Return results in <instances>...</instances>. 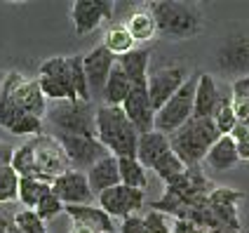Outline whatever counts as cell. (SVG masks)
I'll return each mask as SVG.
<instances>
[{"label":"cell","instance_id":"6da1fadb","mask_svg":"<svg viewBox=\"0 0 249 233\" xmlns=\"http://www.w3.org/2000/svg\"><path fill=\"white\" fill-rule=\"evenodd\" d=\"M12 167L19 177L42 179V181H54L56 177L66 175L71 167V160L61 141L54 135H38L26 139L21 146L14 149Z\"/></svg>","mask_w":249,"mask_h":233},{"label":"cell","instance_id":"7a4b0ae2","mask_svg":"<svg viewBox=\"0 0 249 233\" xmlns=\"http://www.w3.org/2000/svg\"><path fill=\"white\" fill-rule=\"evenodd\" d=\"M139 130L127 118L123 106H97V139L115 158H137Z\"/></svg>","mask_w":249,"mask_h":233},{"label":"cell","instance_id":"3957f363","mask_svg":"<svg viewBox=\"0 0 249 233\" xmlns=\"http://www.w3.org/2000/svg\"><path fill=\"white\" fill-rule=\"evenodd\" d=\"M219 137L221 135L212 118H191L181 130L169 135V144L186 167H200Z\"/></svg>","mask_w":249,"mask_h":233},{"label":"cell","instance_id":"277c9868","mask_svg":"<svg viewBox=\"0 0 249 233\" xmlns=\"http://www.w3.org/2000/svg\"><path fill=\"white\" fill-rule=\"evenodd\" d=\"M158 33L172 40H188L202 31V12L191 2H151Z\"/></svg>","mask_w":249,"mask_h":233},{"label":"cell","instance_id":"5b68a950","mask_svg":"<svg viewBox=\"0 0 249 233\" xmlns=\"http://www.w3.org/2000/svg\"><path fill=\"white\" fill-rule=\"evenodd\" d=\"M0 106L24 111L36 118H45L50 109L38 80L26 78L24 73H17V71H10L0 80Z\"/></svg>","mask_w":249,"mask_h":233},{"label":"cell","instance_id":"8992f818","mask_svg":"<svg viewBox=\"0 0 249 233\" xmlns=\"http://www.w3.org/2000/svg\"><path fill=\"white\" fill-rule=\"evenodd\" d=\"M47 123L54 135H83L97 137V109L85 101H56L47 109Z\"/></svg>","mask_w":249,"mask_h":233},{"label":"cell","instance_id":"52a82bcc","mask_svg":"<svg viewBox=\"0 0 249 233\" xmlns=\"http://www.w3.org/2000/svg\"><path fill=\"white\" fill-rule=\"evenodd\" d=\"M200 76V73H197ZM197 76H191L183 82L177 95L167 101L162 109L155 113V130L162 135H174L183 125L193 118V106H195V87H197Z\"/></svg>","mask_w":249,"mask_h":233},{"label":"cell","instance_id":"ba28073f","mask_svg":"<svg viewBox=\"0 0 249 233\" xmlns=\"http://www.w3.org/2000/svg\"><path fill=\"white\" fill-rule=\"evenodd\" d=\"M38 85L47 101H80L71 80L69 57H50L38 69Z\"/></svg>","mask_w":249,"mask_h":233},{"label":"cell","instance_id":"9c48e42d","mask_svg":"<svg viewBox=\"0 0 249 233\" xmlns=\"http://www.w3.org/2000/svg\"><path fill=\"white\" fill-rule=\"evenodd\" d=\"M54 137L61 141V146L71 160V167L78 172H87L99 160L111 155L108 149L97 137H83V135H54Z\"/></svg>","mask_w":249,"mask_h":233},{"label":"cell","instance_id":"30bf717a","mask_svg":"<svg viewBox=\"0 0 249 233\" xmlns=\"http://www.w3.org/2000/svg\"><path fill=\"white\" fill-rule=\"evenodd\" d=\"M188 78H191V73L186 66H162V69H155L148 73V97H151L155 113L179 92Z\"/></svg>","mask_w":249,"mask_h":233},{"label":"cell","instance_id":"8fae6325","mask_svg":"<svg viewBox=\"0 0 249 233\" xmlns=\"http://www.w3.org/2000/svg\"><path fill=\"white\" fill-rule=\"evenodd\" d=\"M216 64L223 76L231 78H247L249 76V36L235 33L226 38L223 45L216 50Z\"/></svg>","mask_w":249,"mask_h":233},{"label":"cell","instance_id":"7c38bea8","mask_svg":"<svg viewBox=\"0 0 249 233\" xmlns=\"http://www.w3.org/2000/svg\"><path fill=\"white\" fill-rule=\"evenodd\" d=\"M97 203L111 219H127L132 214H139V210L146 203V195H143V191H137V189H129V186L120 184L115 189H108V191L101 193Z\"/></svg>","mask_w":249,"mask_h":233},{"label":"cell","instance_id":"4fadbf2b","mask_svg":"<svg viewBox=\"0 0 249 233\" xmlns=\"http://www.w3.org/2000/svg\"><path fill=\"white\" fill-rule=\"evenodd\" d=\"M52 193L64 203V207L94 205L97 200V195L92 193V186L87 181V172H78V170H69L66 175L56 177L52 181Z\"/></svg>","mask_w":249,"mask_h":233},{"label":"cell","instance_id":"5bb4252c","mask_svg":"<svg viewBox=\"0 0 249 233\" xmlns=\"http://www.w3.org/2000/svg\"><path fill=\"white\" fill-rule=\"evenodd\" d=\"M113 17V2L108 0H78L71 5V21L78 36L94 33L104 21Z\"/></svg>","mask_w":249,"mask_h":233},{"label":"cell","instance_id":"9a60e30c","mask_svg":"<svg viewBox=\"0 0 249 233\" xmlns=\"http://www.w3.org/2000/svg\"><path fill=\"white\" fill-rule=\"evenodd\" d=\"M115 64H118V57H113L104 45H97L94 50H89L85 55V73H87V82H89L92 97L97 95L101 97Z\"/></svg>","mask_w":249,"mask_h":233},{"label":"cell","instance_id":"2e32d148","mask_svg":"<svg viewBox=\"0 0 249 233\" xmlns=\"http://www.w3.org/2000/svg\"><path fill=\"white\" fill-rule=\"evenodd\" d=\"M123 111L139 130V135L155 130V109H153L151 97H148V87H134L132 95L124 99Z\"/></svg>","mask_w":249,"mask_h":233},{"label":"cell","instance_id":"e0dca14e","mask_svg":"<svg viewBox=\"0 0 249 233\" xmlns=\"http://www.w3.org/2000/svg\"><path fill=\"white\" fill-rule=\"evenodd\" d=\"M221 97V87L209 73H200L197 76V87H195V106H193V118H212L216 104Z\"/></svg>","mask_w":249,"mask_h":233},{"label":"cell","instance_id":"ac0fdd59","mask_svg":"<svg viewBox=\"0 0 249 233\" xmlns=\"http://www.w3.org/2000/svg\"><path fill=\"white\" fill-rule=\"evenodd\" d=\"M240 163V153L231 135H223L216 139V144L209 149L207 158H205V167H209L212 172H228Z\"/></svg>","mask_w":249,"mask_h":233},{"label":"cell","instance_id":"d6986e66","mask_svg":"<svg viewBox=\"0 0 249 233\" xmlns=\"http://www.w3.org/2000/svg\"><path fill=\"white\" fill-rule=\"evenodd\" d=\"M87 181H89L92 193H94L97 198L104 191L120 186V167H118V158H115V155H108V158L99 160L92 170H87Z\"/></svg>","mask_w":249,"mask_h":233},{"label":"cell","instance_id":"ffe728a7","mask_svg":"<svg viewBox=\"0 0 249 233\" xmlns=\"http://www.w3.org/2000/svg\"><path fill=\"white\" fill-rule=\"evenodd\" d=\"M167 151H172V144H169V137L158 132V130H151L146 135L139 137V146H137V160L146 170H153V165L158 163Z\"/></svg>","mask_w":249,"mask_h":233},{"label":"cell","instance_id":"44dd1931","mask_svg":"<svg viewBox=\"0 0 249 233\" xmlns=\"http://www.w3.org/2000/svg\"><path fill=\"white\" fill-rule=\"evenodd\" d=\"M148 64H151V50L137 47L134 52L124 55L118 59V66L127 73L134 87H148Z\"/></svg>","mask_w":249,"mask_h":233},{"label":"cell","instance_id":"7402d4cb","mask_svg":"<svg viewBox=\"0 0 249 233\" xmlns=\"http://www.w3.org/2000/svg\"><path fill=\"white\" fill-rule=\"evenodd\" d=\"M64 212L71 217V221H83L101 233L115 231V219H111L99 205H69L64 207Z\"/></svg>","mask_w":249,"mask_h":233},{"label":"cell","instance_id":"603a6c76","mask_svg":"<svg viewBox=\"0 0 249 233\" xmlns=\"http://www.w3.org/2000/svg\"><path fill=\"white\" fill-rule=\"evenodd\" d=\"M124 28L129 31V36L134 38V42H148L155 38L158 33V24H155V17L151 12V5L148 7H139L127 17L124 21Z\"/></svg>","mask_w":249,"mask_h":233},{"label":"cell","instance_id":"cb8c5ba5","mask_svg":"<svg viewBox=\"0 0 249 233\" xmlns=\"http://www.w3.org/2000/svg\"><path fill=\"white\" fill-rule=\"evenodd\" d=\"M132 90H134L132 80H129L127 73L115 64L111 71V76H108V82H106V87H104V92H101V99H104L106 106H123L124 99L132 95Z\"/></svg>","mask_w":249,"mask_h":233},{"label":"cell","instance_id":"d4e9b609","mask_svg":"<svg viewBox=\"0 0 249 233\" xmlns=\"http://www.w3.org/2000/svg\"><path fill=\"white\" fill-rule=\"evenodd\" d=\"M212 120H214V125H216V130H219L221 137L223 135H233L235 125L240 123L235 109H233V95H231V87L221 90V97H219V104H216V111H214Z\"/></svg>","mask_w":249,"mask_h":233},{"label":"cell","instance_id":"484cf974","mask_svg":"<svg viewBox=\"0 0 249 233\" xmlns=\"http://www.w3.org/2000/svg\"><path fill=\"white\" fill-rule=\"evenodd\" d=\"M47 193H52V184H50V181L19 177V198H17V200L24 205V210H36L38 203H40Z\"/></svg>","mask_w":249,"mask_h":233},{"label":"cell","instance_id":"4316f807","mask_svg":"<svg viewBox=\"0 0 249 233\" xmlns=\"http://www.w3.org/2000/svg\"><path fill=\"white\" fill-rule=\"evenodd\" d=\"M118 167H120V184L137 189V191H146L148 186V170L139 163L137 158H118Z\"/></svg>","mask_w":249,"mask_h":233},{"label":"cell","instance_id":"83f0119b","mask_svg":"<svg viewBox=\"0 0 249 233\" xmlns=\"http://www.w3.org/2000/svg\"><path fill=\"white\" fill-rule=\"evenodd\" d=\"M101 45H104V47H106L113 57H118V59L137 50V42H134V38L129 36V31L124 28V24L108 28V31H106V36H104V42H101Z\"/></svg>","mask_w":249,"mask_h":233},{"label":"cell","instance_id":"f1b7e54d","mask_svg":"<svg viewBox=\"0 0 249 233\" xmlns=\"http://www.w3.org/2000/svg\"><path fill=\"white\" fill-rule=\"evenodd\" d=\"M186 170H188V167L183 165V160H181L174 151H167L158 163L153 165V172L165 181V186H169V184H174L177 179H181L186 175Z\"/></svg>","mask_w":249,"mask_h":233},{"label":"cell","instance_id":"f546056e","mask_svg":"<svg viewBox=\"0 0 249 233\" xmlns=\"http://www.w3.org/2000/svg\"><path fill=\"white\" fill-rule=\"evenodd\" d=\"M69 66H71V80H73V90L80 101L89 104L92 101V92H89V82H87V73H85V57L83 55H73L69 57Z\"/></svg>","mask_w":249,"mask_h":233},{"label":"cell","instance_id":"4dcf8cb0","mask_svg":"<svg viewBox=\"0 0 249 233\" xmlns=\"http://www.w3.org/2000/svg\"><path fill=\"white\" fill-rule=\"evenodd\" d=\"M19 198V175L12 165L0 163V205Z\"/></svg>","mask_w":249,"mask_h":233},{"label":"cell","instance_id":"1f68e13d","mask_svg":"<svg viewBox=\"0 0 249 233\" xmlns=\"http://www.w3.org/2000/svg\"><path fill=\"white\" fill-rule=\"evenodd\" d=\"M143 217V229L146 233H174V217L167 214V212H160V210H146Z\"/></svg>","mask_w":249,"mask_h":233},{"label":"cell","instance_id":"d6a6232c","mask_svg":"<svg viewBox=\"0 0 249 233\" xmlns=\"http://www.w3.org/2000/svg\"><path fill=\"white\" fill-rule=\"evenodd\" d=\"M231 95H233V109L237 118H249V76L247 78H237L231 82Z\"/></svg>","mask_w":249,"mask_h":233},{"label":"cell","instance_id":"836d02e7","mask_svg":"<svg viewBox=\"0 0 249 233\" xmlns=\"http://www.w3.org/2000/svg\"><path fill=\"white\" fill-rule=\"evenodd\" d=\"M12 224L17 226V231L19 233H47L45 221H42L33 210H19V212L14 214Z\"/></svg>","mask_w":249,"mask_h":233},{"label":"cell","instance_id":"e575fe53","mask_svg":"<svg viewBox=\"0 0 249 233\" xmlns=\"http://www.w3.org/2000/svg\"><path fill=\"white\" fill-rule=\"evenodd\" d=\"M33 212H36L42 221H50V219H54V217H59V214L64 212V203L56 198L54 193H47L40 203H38V207H36Z\"/></svg>","mask_w":249,"mask_h":233},{"label":"cell","instance_id":"d590c367","mask_svg":"<svg viewBox=\"0 0 249 233\" xmlns=\"http://www.w3.org/2000/svg\"><path fill=\"white\" fill-rule=\"evenodd\" d=\"M231 137H233V141H235V146H237L240 160H249V118H242L235 125V130H233Z\"/></svg>","mask_w":249,"mask_h":233},{"label":"cell","instance_id":"8d00e7d4","mask_svg":"<svg viewBox=\"0 0 249 233\" xmlns=\"http://www.w3.org/2000/svg\"><path fill=\"white\" fill-rule=\"evenodd\" d=\"M120 233H146V229H143V217H141V214H132V217L123 219Z\"/></svg>","mask_w":249,"mask_h":233},{"label":"cell","instance_id":"74e56055","mask_svg":"<svg viewBox=\"0 0 249 233\" xmlns=\"http://www.w3.org/2000/svg\"><path fill=\"white\" fill-rule=\"evenodd\" d=\"M12 158H14V146L5 144V141H0V163L12 165Z\"/></svg>","mask_w":249,"mask_h":233},{"label":"cell","instance_id":"f35d334b","mask_svg":"<svg viewBox=\"0 0 249 233\" xmlns=\"http://www.w3.org/2000/svg\"><path fill=\"white\" fill-rule=\"evenodd\" d=\"M69 233H101V231L92 229V226H87V224H83V221H71Z\"/></svg>","mask_w":249,"mask_h":233},{"label":"cell","instance_id":"ab89813d","mask_svg":"<svg viewBox=\"0 0 249 233\" xmlns=\"http://www.w3.org/2000/svg\"><path fill=\"white\" fill-rule=\"evenodd\" d=\"M12 226H14V224H10V221L0 214V233H10V231H12Z\"/></svg>","mask_w":249,"mask_h":233},{"label":"cell","instance_id":"60d3db41","mask_svg":"<svg viewBox=\"0 0 249 233\" xmlns=\"http://www.w3.org/2000/svg\"><path fill=\"white\" fill-rule=\"evenodd\" d=\"M197 233H209V231H202V229H200V231H197Z\"/></svg>","mask_w":249,"mask_h":233},{"label":"cell","instance_id":"b9f144b4","mask_svg":"<svg viewBox=\"0 0 249 233\" xmlns=\"http://www.w3.org/2000/svg\"><path fill=\"white\" fill-rule=\"evenodd\" d=\"M0 80H2V78H0Z\"/></svg>","mask_w":249,"mask_h":233}]
</instances>
